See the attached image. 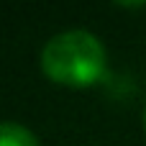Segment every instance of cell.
<instances>
[{"mask_svg": "<svg viewBox=\"0 0 146 146\" xmlns=\"http://www.w3.org/2000/svg\"><path fill=\"white\" fill-rule=\"evenodd\" d=\"M38 64L51 82L80 90V87H92L105 77L108 54L95 33L85 28H69L54 33L44 44Z\"/></svg>", "mask_w": 146, "mask_h": 146, "instance_id": "1", "label": "cell"}, {"mask_svg": "<svg viewBox=\"0 0 146 146\" xmlns=\"http://www.w3.org/2000/svg\"><path fill=\"white\" fill-rule=\"evenodd\" d=\"M0 146H41L33 131L15 121H0Z\"/></svg>", "mask_w": 146, "mask_h": 146, "instance_id": "2", "label": "cell"}, {"mask_svg": "<svg viewBox=\"0 0 146 146\" xmlns=\"http://www.w3.org/2000/svg\"><path fill=\"white\" fill-rule=\"evenodd\" d=\"M121 8H146V3H118Z\"/></svg>", "mask_w": 146, "mask_h": 146, "instance_id": "3", "label": "cell"}, {"mask_svg": "<svg viewBox=\"0 0 146 146\" xmlns=\"http://www.w3.org/2000/svg\"><path fill=\"white\" fill-rule=\"evenodd\" d=\"M144 128H146V105H144Z\"/></svg>", "mask_w": 146, "mask_h": 146, "instance_id": "4", "label": "cell"}]
</instances>
